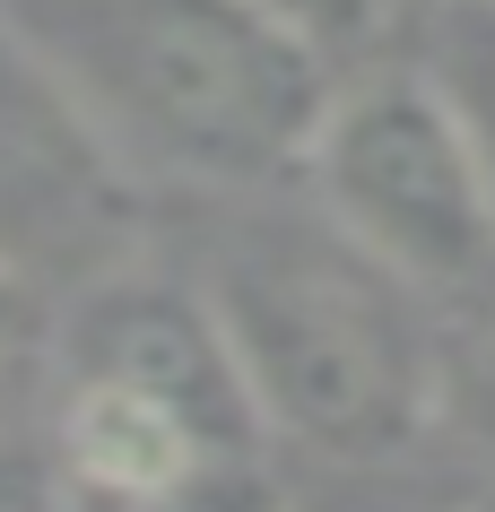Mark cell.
<instances>
[{"mask_svg":"<svg viewBox=\"0 0 495 512\" xmlns=\"http://www.w3.org/2000/svg\"><path fill=\"white\" fill-rule=\"evenodd\" d=\"M304 183L313 209L417 296L495 287V165L426 61L339 79Z\"/></svg>","mask_w":495,"mask_h":512,"instance_id":"277c9868","label":"cell"},{"mask_svg":"<svg viewBox=\"0 0 495 512\" xmlns=\"http://www.w3.org/2000/svg\"><path fill=\"white\" fill-rule=\"evenodd\" d=\"M261 9H270L278 27H296L304 44L339 70L348 53H365V44L391 27V9H400V0H261Z\"/></svg>","mask_w":495,"mask_h":512,"instance_id":"52a82bcc","label":"cell"},{"mask_svg":"<svg viewBox=\"0 0 495 512\" xmlns=\"http://www.w3.org/2000/svg\"><path fill=\"white\" fill-rule=\"evenodd\" d=\"M426 70L452 87V105L469 113V131H478V148H487V165H495V0H461V9L443 18Z\"/></svg>","mask_w":495,"mask_h":512,"instance_id":"8992f818","label":"cell"},{"mask_svg":"<svg viewBox=\"0 0 495 512\" xmlns=\"http://www.w3.org/2000/svg\"><path fill=\"white\" fill-rule=\"evenodd\" d=\"M200 296L218 304L278 443L365 469L435 426L452 374L426 330V296L357 252L322 209L235 226Z\"/></svg>","mask_w":495,"mask_h":512,"instance_id":"3957f363","label":"cell"},{"mask_svg":"<svg viewBox=\"0 0 495 512\" xmlns=\"http://www.w3.org/2000/svg\"><path fill=\"white\" fill-rule=\"evenodd\" d=\"M105 174L113 165L87 148V131L61 113L44 70L0 27V252L18 261V235H44V226L61 235Z\"/></svg>","mask_w":495,"mask_h":512,"instance_id":"5b68a950","label":"cell"},{"mask_svg":"<svg viewBox=\"0 0 495 512\" xmlns=\"http://www.w3.org/2000/svg\"><path fill=\"white\" fill-rule=\"evenodd\" d=\"M113 174L261 191L304 174L339 70L261 0H0Z\"/></svg>","mask_w":495,"mask_h":512,"instance_id":"6da1fadb","label":"cell"},{"mask_svg":"<svg viewBox=\"0 0 495 512\" xmlns=\"http://www.w3.org/2000/svg\"><path fill=\"white\" fill-rule=\"evenodd\" d=\"M461 426H469V443H478V460L495 469V287H487V304H478V322H469V356H461Z\"/></svg>","mask_w":495,"mask_h":512,"instance_id":"9c48e42d","label":"cell"},{"mask_svg":"<svg viewBox=\"0 0 495 512\" xmlns=\"http://www.w3.org/2000/svg\"><path fill=\"white\" fill-rule=\"evenodd\" d=\"M27 330H35V296H27V270H18V261L0 252V365H9V356L27 348Z\"/></svg>","mask_w":495,"mask_h":512,"instance_id":"30bf717a","label":"cell"},{"mask_svg":"<svg viewBox=\"0 0 495 512\" xmlns=\"http://www.w3.org/2000/svg\"><path fill=\"white\" fill-rule=\"evenodd\" d=\"M0 512H70V486H61V460L35 434H0Z\"/></svg>","mask_w":495,"mask_h":512,"instance_id":"ba28073f","label":"cell"},{"mask_svg":"<svg viewBox=\"0 0 495 512\" xmlns=\"http://www.w3.org/2000/svg\"><path fill=\"white\" fill-rule=\"evenodd\" d=\"M44 443L70 512H287L218 304L157 270H113L61 313Z\"/></svg>","mask_w":495,"mask_h":512,"instance_id":"7a4b0ae2","label":"cell"}]
</instances>
